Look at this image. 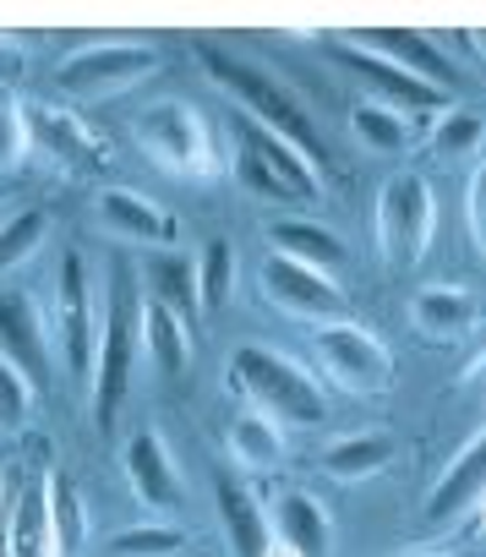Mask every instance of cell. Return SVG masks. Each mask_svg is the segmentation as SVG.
<instances>
[{"instance_id":"obj_1","label":"cell","mask_w":486,"mask_h":557,"mask_svg":"<svg viewBox=\"0 0 486 557\" xmlns=\"http://www.w3.org/2000/svg\"><path fill=\"white\" fill-rule=\"evenodd\" d=\"M197 61H202V72L240 104V110H252V121L258 126H269V132H279V137H290L312 164H323V137H317V126H312V115L301 110V99L279 83V77H269L263 66H252V61H240V55H229V50H219V45H197Z\"/></svg>"},{"instance_id":"obj_2","label":"cell","mask_w":486,"mask_h":557,"mask_svg":"<svg viewBox=\"0 0 486 557\" xmlns=\"http://www.w3.org/2000/svg\"><path fill=\"white\" fill-rule=\"evenodd\" d=\"M224 383L240 394V399H252L263 416L285 421V426H317L323 421V388L285 356L274 350H258V345H240L224 367Z\"/></svg>"},{"instance_id":"obj_3","label":"cell","mask_w":486,"mask_h":557,"mask_svg":"<svg viewBox=\"0 0 486 557\" xmlns=\"http://www.w3.org/2000/svg\"><path fill=\"white\" fill-rule=\"evenodd\" d=\"M132 137L142 148V159L164 175H180V181H213L219 175V148H213V132L202 121L197 104L186 99H159L148 104L137 121H132Z\"/></svg>"},{"instance_id":"obj_4","label":"cell","mask_w":486,"mask_h":557,"mask_svg":"<svg viewBox=\"0 0 486 557\" xmlns=\"http://www.w3.org/2000/svg\"><path fill=\"white\" fill-rule=\"evenodd\" d=\"M432 224H437V202H432V186L421 181V170L388 175L377 191V208H372V240H377L383 262H394V268L421 262L432 246Z\"/></svg>"},{"instance_id":"obj_5","label":"cell","mask_w":486,"mask_h":557,"mask_svg":"<svg viewBox=\"0 0 486 557\" xmlns=\"http://www.w3.org/2000/svg\"><path fill=\"white\" fill-rule=\"evenodd\" d=\"M159 72V50L142 39H115V45H88L55 66V88L72 104H99L115 94H132L142 77Z\"/></svg>"},{"instance_id":"obj_6","label":"cell","mask_w":486,"mask_h":557,"mask_svg":"<svg viewBox=\"0 0 486 557\" xmlns=\"http://www.w3.org/2000/svg\"><path fill=\"white\" fill-rule=\"evenodd\" d=\"M312 350H317L323 377L345 394H383L394 383V350L361 323H345V318L323 323Z\"/></svg>"},{"instance_id":"obj_7","label":"cell","mask_w":486,"mask_h":557,"mask_svg":"<svg viewBox=\"0 0 486 557\" xmlns=\"http://www.w3.org/2000/svg\"><path fill=\"white\" fill-rule=\"evenodd\" d=\"M258 290L269 296V307H279V312H290V318H312L317 329L334 323L339 307H345L334 273L301 268V262H290V257H279V251H269V257L258 262Z\"/></svg>"},{"instance_id":"obj_8","label":"cell","mask_w":486,"mask_h":557,"mask_svg":"<svg viewBox=\"0 0 486 557\" xmlns=\"http://www.w3.org/2000/svg\"><path fill=\"white\" fill-rule=\"evenodd\" d=\"M132 356H137V318H132L126 301L115 296V301L99 312V356H94V421H99L104 432L115 426V410H121V399H126Z\"/></svg>"},{"instance_id":"obj_9","label":"cell","mask_w":486,"mask_h":557,"mask_svg":"<svg viewBox=\"0 0 486 557\" xmlns=\"http://www.w3.org/2000/svg\"><path fill=\"white\" fill-rule=\"evenodd\" d=\"M55 323H61V350L72 372L94 377V356H99V318H94V290H88V262L77 251H66L61 262V285H55Z\"/></svg>"},{"instance_id":"obj_10","label":"cell","mask_w":486,"mask_h":557,"mask_svg":"<svg viewBox=\"0 0 486 557\" xmlns=\"http://www.w3.org/2000/svg\"><path fill=\"white\" fill-rule=\"evenodd\" d=\"M28 137H34V148H39L55 170H66V175H88V170L104 164L99 137H94L72 110H61V104H28Z\"/></svg>"},{"instance_id":"obj_11","label":"cell","mask_w":486,"mask_h":557,"mask_svg":"<svg viewBox=\"0 0 486 557\" xmlns=\"http://www.w3.org/2000/svg\"><path fill=\"white\" fill-rule=\"evenodd\" d=\"M486 323L481 301L459 285H421L410 296V329L432 345H459V339H475V329Z\"/></svg>"},{"instance_id":"obj_12","label":"cell","mask_w":486,"mask_h":557,"mask_svg":"<svg viewBox=\"0 0 486 557\" xmlns=\"http://www.w3.org/2000/svg\"><path fill=\"white\" fill-rule=\"evenodd\" d=\"M350 45H361V50H372V55L394 61L399 72H410V77L432 83L437 94H448V88H453V55H443L432 34H410V28H377V34H350Z\"/></svg>"},{"instance_id":"obj_13","label":"cell","mask_w":486,"mask_h":557,"mask_svg":"<svg viewBox=\"0 0 486 557\" xmlns=\"http://www.w3.org/2000/svg\"><path fill=\"white\" fill-rule=\"evenodd\" d=\"M334 55L372 88V99H383V104H394V110H437L448 94H437L432 83H421V77H410V72H399L394 61H383V55H372V50H361V45H350V39H339L334 45Z\"/></svg>"},{"instance_id":"obj_14","label":"cell","mask_w":486,"mask_h":557,"mask_svg":"<svg viewBox=\"0 0 486 557\" xmlns=\"http://www.w3.org/2000/svg\"><path fill=\"white\" fill-rule=\"evenodd\" d=\"M0 356L34 388L50 383V339H45V318L28 296H0Z\"/></svg>"},{"instance_id":"obj_15","label":"cell","mask_w":486,"mask_h":557,"mask_svg":"<svg viewBox=\"0 0 486 557\" xmlns=\"http://www.w3.org/2000/svg\"><path fill=\"white\" fill-rule=\"evenodd\" d=\"M126 481H132V492L148 508H159V513H175L180 508V470H175L170 443L159 432H137L126 443Z\"/></svg>"},{"instance_id":"obj_16","label":"cell","mask_w":486,"mask_h":557,"mask_svg":"<svg viewBox=\"0 0 486 557\" xmlns=\"http://www.w3.org/2000/svg\"><path fill=\"white\" fill-rule=\"evenodd\" d=\"M99 224H104V235H115L126 246H170L175 240V219L159 202H148L142 191H126V186L99 197Z\"/></svg>"},{"instance_id":"obj_17","label":"cell","mask_w":486,"mask_h":557,"mask_svg":"<svg viewBox=\"0 0 486 557\" xmlns=\"http://www.w3.org/2000/svg\"><path fill=\"white\" fill-rule=\"evenodd\" d=\"M213 497H219V524L235 546V557H269L274 546V524H269V508L240 486L235 475H219L213 481Z\"/></svg>"},{"instance_id":"obj_18","label":"cell","mask_w":486,"mask_h":557,"mask_svg":"<svg viewBox=\"0 0 486 557\" xmlns=\"http://www.w3.org/2000/svg\"><path fill=\"white\" fill-rule=\"evenodd\" d=\"M269 524H274V541H285V546L301 552V557H328V546H334V519H328V508H323L312 492H296V486H290V492L274 503Z\"/></svg>"},{"instance_id":"obj_19","label":"cell","mask_w":486,"mask_h":557,"mask_svg":"<svg viewBox=\"0 0 486 557\" xmlns=\"http://www.w3.org/2000/svg\"><path fill=\"white\" fill-rule=\"evenodd\" d=\"M137 345H142V356L153 361L159 377H180V372L191 367L186 323H180L164 301H153V296H142V307H137Z\"/></svg>"},{"instance_id":"obj_20","label":"cell","mask_w":486,"mask_h":557,"mask_svg":"<svg viewBox=\"0 0 486 557\" xmlns=\"http://www.w3.org/2000/svg\"><path fill=\"white\" fill-rule=\"evenodd\" d=\"M486 497V432L443 470V481L426 492V519L432 524H448L453 513H464L470 503H481Z\"/></svg>"},{"instance_id":"obj_21","label":"cell","mask_w":486,"mask_h":557,"mask_svg":"<svg viewBox=\"0 0 486 557\" xmlns=\"http://www.w3.org/2000/svg\"><path fill=\"white\" fill-rule=\"evenodd\" d=\"M229 459L247 470V475H274V470H285L290 443H285V432H279L274 416L240 410V416L229 421Z\"/></svg>"},{"instance_id":"obj_22","label":"cell","mask_w":486,"mask_h":557,"mask_svg":"<svg viewBox=\"0 0 486 557\" xmlns=\"http://www.w3.org/2000/svg\"><path fill=\"white\" fill-rule=\"evenodd\" d=\"M263 235H269V246H274L279 257H290V262H301V268L334 273V268L345 262V240H339L334 230L312 224V219H269Z\"/></svg>"},{"instance_id":"obj_23","label":"cell","mask_w":486,"mask_h":557,"mask_svg":"<svg viewBox=\"0 0 486 557\" xmlns=\"http://www.w3.org/2000/svg\"><path fill=\"white\" fill-rule=\"evenodd\" d=\"M142 285H148V296L153 301H164L180 323H191L197 312H202V301H197V262L191 257H148L142 262Z\"/></svg>"},{"instance_id":"obj_24","label":"cell","mask_w":486,"mask_h":557,"mask_svg":"<svg viewBox=\"0 0 486 557\" xmlns=\"http://www.w3.org/2000/svg\"><path fill=\"white\" fill-rule=\"evenodd\" d=\"M350 137L361 148H372V153H404L415 132H410L404 110H394L383 99H356L350 104Z\"/></svg>"},{"instance_id":"obj_25","label":"cell","mask_w":486,"mask_h":557,"mask_svg":"<svg viewBox=\"0 0 486 557\" xmlns=\"http://www.w3.org/2000/svg\"><path fill=\"white\" fill-rule=\"evenodd\" d=\"M388 459H394V437H388V432H361V437L334 443V448L323 454V470H328L334 481H366V475L388 470Z\"/></svg>"},{"instance_id":"obj_26","label":"cell","mask_w":486,"mask_h":557,"mask_svg":"<svg viewBox=\"0 0 486 557\" xmlns=\"http://www.w3.org/2000/svg\"><path fill=\"white\" fill-rule=\"evenodd\" d=\"M45 508H50V535H55L61 557L77 552L88 535V519H83V492L66 470H45Z\"/></svg>"},{"instance_id":"obj_27","label":"cell","mask_w":486,"mask_h":557,"mask_svg":"<svg viewBox=\"0 0 486 557\" xmlns=\"http://www.w3.org/2000/svg\"><path fill=\"white\" fill-rule=\"evenodd\" d=\"M486 148V115L481 110H448L437 126H432V137H426V153L437 159V164H464V159H475Z\"/></svg>"},{"instance_id":"obj_28","label":"cell","mask_w":486,"mask_h":557,"mask_svg":"<svg viewBox=\"0 0 486 557\" xmlns=\"http://www.w3.org/2000/svg\"><path fill=\"white\" fill-rule=\"evenodd\" d=\"M12 557H61L50 535V508H45V481L12 508Z\"/></svg>"},{"instance_id":"obj_29","label":"cell","mask_w":486,"mask_h":557,"mask_svg":"<svg viewBox=\"0 0 486 557\" xmlns=\"http://www.w3.org/2000/svg\"><path fill=\"white\" fill-rule=\"evenodd\" d=\"M235 290V246L229 240H208L197 257V301L202 312H219Z\"/></svg>"},{"instance_id":"obj_30","label":"cell","mask_w":486,"mask_h":557,"mask_svg":"<svg viewBox=\"0 0 486 557\" xmlns=\"http://www.w3.org/2000/svg\"><path fill=\"white\" fill-rule=\"evenodd\" d=\"M34 137H28V104L12 83H0V175L17 170L28 159Z\"/></svg>"},{"instance_id":"obj_31","label":"cell","mask_w":486,"mask_h":557,"mask_svg":"<svg viewBox=\"0 0 486 557\" xmlns=\"http://www.w3.org/2000/svg\"><path fill=\"white\" fill-rule=\"evenodd\" d=\"M45 235H50V213L45 208H28V213H17L7 230H0V273H12V268H23L39 246H45Z\"/></svg>"},{"instance_id":"obj_32","label":"cell","mask_w":486,"mask_h":557,"mask_svg":"<svg viewBox=\"0 0 486 557\" xmlns=\"http://www.w3.org/2000/svg\"><path fill=\"white\" fill-rule=\"evenodd\" d=\"M180 546H186V535L175 524H137L110 541V557H175Z\"/></svg>"},{"instance_id":"obj_33","label":"cell","mask_w":486,"mask_h":557,"mask_svg":"<svg viewBox=\"0 0 486 557\" xmlns=\"http://www.w3.org/2000/svg\"><path fill=\"white\" fill-rule=\"evenodd\" d=\"M28 416H34V383L0 356V426L17 432V426H28Z\"/></svg>"},{"instance_id":"obj_34","label":"cell","mask_w":486,"mask_h":557,"mask_svg":"<svg viewBox=\"0 0 486 557\" xmlns=\"http://www.w3.org/2000/svg\"><path fill=\"white\" fill-rule=\"evenodd\" d=\"M464 213H470V235H475V246L486 251V159H481V164H475V175H470Z\"/></svg>"},{"instance_id":"obj_35","label":"cell","mask_w":486,"mask_h":557,"mask_svg":"<svg viewBox=\"0 0 486 557\" xmlns=\"http://www.w3.org/2000/svg\"><path fill=\"white\" fill-rule=\"evenodd\" d=\"M459 383H464V388H475V394H486V350H481V356L459 372Z\"/></svg>"},{"instance_id":"obj_36","label":"cell","mask_w":486,"mask_h":557,"mask_svg":"<svg viewBox=\"0 0 486 557\" xmlns=\"http://www.w3.org/2000/svg\"><path fill=\"white\" fill-rule=\"evenodd\" d=\"M0 557H12V513H0Z\"/></svg>"},{"instance_id":"obj_37","label":"cell","mask_w":486,"mask_h":557,"mask_svg":"<svg viewBox=\"0 0 486 557\" xmlns=\"http://www.w3.org/2000/svg\"><path fill=\"white\" fill-rule=\"evenodd\" d=\"M470 39V55H481L486 61V28H475V34H464Z\"/></svg>"},{"instance_id":"obj_38","label":"cell","mask_w":486,"mask_h":557,"mask_svg":"<svg viewBox=\"0 0 486 557\" xmlns=\"http://www.w3.org/2000/svg\"><path fill=\"white\" fill-rule=\"evenodd\" d=\"M269 557H301V552H290L285 541H274V546H269Z\"/></svg>"},{"instance_id":"obj_39","label":"cell","mask_w":486,"mask_h":557,"mask_svg":"<svg viewBox=\"0 0 486 557\" xmlns=\"http://www.w3.org/2000/svg\"><path fill=\"white\" fill-rule=\"evenodd\" d=\"M432 557H470V552H432Z\"/></svg>"}]
</instances>
